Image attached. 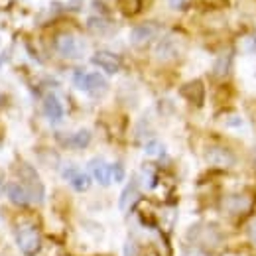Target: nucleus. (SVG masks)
<instances>
[{
	"mask_svg": "<svg viewBox=\"0 0 256 256\" xmlns=\"http://www.w3.org/2000/svg\"><path fill=\"white\" fill-rule=\"evenodd\" d=\"M14 236H16V244L20 248V252L24 256H36L42 248V238H40V230L38 226L28 221L18 223L14 228Z\"/></svg>",
	"mask_w": 256,
	"mask_h": 256,
	"instance_id": "f257e3e1",
	"label": "nucleus"
},
{
	"mask_svg": "<svg viewBox=\"0 0 256 256\" xmlns=\"http://www.w3.org/2000/svg\"><path fill=\"white\" fill-rule=\"evenodd\" d=\"M158 34H160V26L158 24H152V22L138 24L130 32V44L136 46V48H142V46L150 44L154 38H158Z\"/></svg>",
	"mask_w": 256,
	"mask_h": 256,
	"instance_id": "20e7f679",
	"label": "nucleus"
},
{
	"mask_svg": "<svg viewBox=\"0 0 256 256\" xmlns=\"http://www.w3.org/2000/svg\"><path fill=\"white\" fill-rule=\"evenodd\" d=\"M124 176H126V172H124V166H122L120 162H116V164H112V182H116V184H120V182L124 180Z\"/></svg>",
	"mask_w": 256,
	"mask_h": 256,
	"instance_id": "aec40b11",
	"label": "nucleus"
},
{
	"mask_svg": "<svg viewBox=\"0 0 256 256\" xmlns=\"http://www.w3.org/2000/svg\"><path fill=\"white\" fill-rule=\"evenodd\" d=\"M116 6L124 16H136L142 10V0H116Z\"/></svg>",
	"mask_w": 256,
	"mask_h": 256,
	"instance_id": "dca6fc26",
	"label": "nucleus"
},
{
	"mask_svg": "<svg viewBox=\"0 0 256 256\" xmlns=\"http://www.w3.org/2000/svg\"><path fill=\"white\" fill-rule=\"evenodd\" d=\"M205 158L209 164L213 166H219V168H230L234 166V154L230 150H226L223 146H209L207 152H205Z\"/></svg>",
	"mask_w": 256,
	"mask_h": 256,
	"instance_id": "9d476101",
	"label": "nucleus"
},
{
	"mask_svg": "<svg viewBox=\"0 0 256 256\" xmlns=\"http://www.w3.org/2000/svg\"><path fill=\"white\" fill-rule=\"evenodd\" d=\"M156 54H158V58H160V60H172V58L178 54V50L174 48V40H170V38L162 40L160 44H158Z\"/></svg>",
	"mask_w": 256,
	"mask_h": 256,
	"instance_id": "f3484780",
	"label": "nucleus"
},
{
	"mask_svg": "<svg viewBox=\"0 0 256 256\" xmlns=\"http://www.w3.org/2000/svg\"><path fill=\"white\" fill-rule=\"evenodd\" d=\"M138 197H140V190H138V180L136 178H132L130 182H128L126 186H124V190L120 193V199H118V209L120 211H124L126 213L128 209L138 201Z\"/></svg>",
	"mask_w": 256,
	"mask_h": 256,
	"instance_id": "f8f14e48",
	"label": "nucleus"
},
{
	"mask_svg": "<svg viewBox=\"0 0 256 256\" xmlns=\"http://www.w3.org/2000/svg\"><path fill=\"white\" fill-rule=\"evenodd\" d=\"M91 144V132L89 130H77L75 134H71L69 138H67V146H71V148H75V150H83V148H87Z\"/></svg>",
	"mask_w": 256,
	"mask_h": 256,
	"instance_id": "2eb2a0df",
	"label": "nucleus"
},
{
	"mask_svg": "<svg viewBox=\"0 0 256 256\" xmlns=\"http://www.w3.org/2000/svg\"><path fill=\"white\" fill-rule=\"evenodd\" d=\"M124 256H138V246L134 242H126L124 244Z\"/></svg>",
	"mask_w": 256,
	"mask_h": 256,
	"instance_id": "412c9836",
	"label": "nucleus"
},
{
	"mask_svg": "<svg viewBox=\"0 0 256 256\" xmlns=\"http://www.w3.org/2000/svg\"><path fill=\"white\" fill-rule=\"evenodd\" d=\"M89 172L96 180V184H100L102 188L110 186V182H112V166L106 164L102 158H93L89 162Z\"/></svg>",
	"mask_w": 256,
	"mask_h": 256,
	"instance_id": "1a4fd4ad",
	"label": "nucleus"
},
{
	"mask_svg": "<svg viewBox=\"0 0 256 256\" xmlns=\"http://www.w3.org/2000/svg\"><path fill=\"white\" fill-rule=\"evenodd\" d=\"M54 48H56V52H58L62 58H65V60H81V58L85 56V52H87V44H85L79 36L69 34V32H64V34H60V36H56Z\"/></svg>",
	"mask_w": 256,
	"mask_h": 256,
	"instance_id": "7ed1b4c3",
	"label": "nucleus"
},
{
	"mask_svg": "<svg viewBox=\"0 0 256 256\" xmlns=\"http://www.w3.org/2000/svg\"><path fill=\"white\" fill-rule=\"evenodd\" d=\"M252 205V197L248 193H234L224 199V209L228 213H244Z\"/></svg>",
	"mask_w": 256,
	"mask_h": 256,
	"instance_id": "9b49d317",
	"label": "nucleus"
},
{
	"mask_svg": "<svg viewBox=\"0 0 256 256\" xmlns=\"http://www.w3.org/2000/svg\"><path fill=\"white\" fill-rule=\"evenodd\" d=\"M42 106H44V114H46V118H48L52 124H60V122L64 120V116H65L64 104H62V100L54 95V93H50V95L44 96Z\"/></svg>",
	"mask_w": 256,
	"mask_h": 256,
	"instance_id": "423d86ee",
	"label": "nucleus"
},
{
	"mask_svg": "<svg viewBox=\"0 0 256 256\" xmlns=\"http://www.w3.org/2000/svg\"><path fill=\"white\" fill-rule=\"evenodd\" d=\"M73 83H75L77 89L85 91L87 95L95 96V98L102 96L108 91L106 79H104L100 73H96V71L87 73V71H83V69H75V73H73Z\"/></svg>",
	"mask_w": 256,
	"mask_h": 256,
	"instance_id": "f03ea898",
	"label": "nucleus"
},
{
	"mask_svg": "<svg viewBox=\"0 0 256 256\" xmlns=\"http://www.w3.org/2000/svg\"><path fill=\"white\" fill-rule=\"evenodd\" d=\"M87 28H89V32L96 34V36H108V34L114 32L112 24L104 18H98V16H91L87 20Z\"/></svg>",
	"mask_w": 256,
	"mask_h": 256,
	"instance_id": "4468645a",
	"label": "nucleus"
},
{
	"mask_svg": "<svg viewBox=\"0 0 256 256\" xmlns=\"http://www.w3.org/2000/svg\"><path fill=\"white\" fill-rule=\"evenodd\" d=\"M246 230H248V236H250V240L256 244V219H252L248 226H246Z\"/></svg>",
	"mask_w": 256,
	"mask_h": 256,
	"instance_id": "5701e85b",
	"label": "nucleus"
},
{
	"mask_svg": "<svg viewBox=\"0 0 256 256\" xmlns=\"http://www.w3.org/2000/svg\"><path fill=\"white\" fill-rule=\"evenodd\" d=\"M4 192L8 195V199H10L14 205H18V207H28L30 203H34L28 188H26L24 184H20V182H10V184H6Z\"/></svg>",
	"mask_w": 256,
	"mask_h": 256,
	"instance_id": "6e6552de",
	"label": "nucleus"
},
{
	"mask_svg": "<svg viewBox=\"0 0 256 256\" xmlns=\"http://www.w3.org/2000/svg\"><path fill=\"white\" fill-rule=\"evenodd\" d=\"M146 156H162L166 150H164V146H162L158 140H150L148 144H146Z\"/></svg>",
	"mask_w": 256,
	"mask_h": 256,
	"instance_id": "a211bd4d",
	"label": "nucleus"
},
{
	"mask_svg": "<svg viewBox=\"0 0 256 256\" xmlns=\"http://www.w3.org/2000/svg\"><path fill=\"white\" fill-rule=\"evenodd\" d=\"M64 178L69 182V186L79 193L87 192V190L91 188V176H89V174H85V172H81V170H79V168H75V166L65 168Z\"/></svg>",
	"mask_w": 256,
	"mask_h": 256,
	"instance_id": "0eeeda50",
	"label": "nucleus"
},
{
	"mask_svg": "<svg viewBox=\"0 0 256 256\" xmlns=\"http://www.w3.org/2000/svg\"><path fill=\"white\" fill-rule=\"evenodd\" d=\"M180 93L186 96V98H188L192 104H195V106H201V104H203V98H205V89H203V83H201L199 79L186 83V85L180 89Z\"/></svg>",
	"mask_w": 256,
	"mask_h": 256,
	"instance_id": "ddd939ff",
	"label": "nucleus"
},
{
	"mask_svg": "<svg viewBox=\"0 0 256 256\" xmlns=\"http://www.w3.org/2000/svg\"><path fill=\"white\" fill-rule=\"evenodd\" d=\"M228 65H230V58L224 54V56H221V58L217 60V64H215V73H217V75H224V73L228 71Z\"/></svg>",
	"mask_w": 256,
	"mask_h": 256,
	"instance_id": "6ab92c4d",
	"label": "nucleus"
},
{
	"mask_svg": "<svg viewBox=\"0 0 256 256\" xmlns=\"http://www.w3.org/2000/svg\"><path fill=\"white\" fill-rule=\"evenodd\" d=\"M91 64L96 65L98 69H102V71H104V73H108V75L118 73V71H120V67H122L120 58H118L116 54H112V52H106V50H100V52L93 54Z\"/></svg>",
	"mask_w": 256,
	"mask_h": 256,
	"instance_id": "39448f33",
	"label": "nucleus"
},
{
	"mask_svg": "<svg viewBox=\"0 0 256 256\" xmlns=\"http://www.w3.org/2000/svg\"><path fill=\"white\" fill-rule=\"evenodd\" d=\"M170 2V6L174 8V10H184V8H188V0H168Z\"/></svg>",
	"mask_w": 256,
	"mask_h": 256,
	"instance_id": "4be33fe9",
	"label": "nucleus"
},
{
	"mask_svg": "<svg viewBox=\"0 0 256 256\" xmlns=\"http://www.w3.org/2000/svg\"><path fill=\"white\" fill-rule=\"evenodd\" d=\"M184 256H209V254L203 252V250H199V248H186Z\"/></svg>",
	"mask_w": 256,
	"mask_h": 256,
	"instance_id": "b1692460",
	"label": "nucleus"
}]
</instances>
